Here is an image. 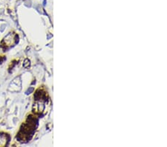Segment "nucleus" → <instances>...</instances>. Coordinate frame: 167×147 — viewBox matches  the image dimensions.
Masks as SVG:
<instances>
[{"label": "nucleus", "instance_id": "nucleus-2", "mask_svg": "<svg viewBox=\"0 0 167 147\" xmlns=\"http://www.w3.org/2000/svg\"><path fill=\"white\" fill-rule=\"evenodd\" d=\"M14 41V35L11 33H10L9 34H7L5 37L4 38V42H5L6 45H11Z\"/></svg>", "mask_w": 167, "mask_h": 147}, {"label": "nucleus", "instance_id": "nucleus-1", "mask_svg": "<svg viewBox=\"0 0 167 147\" xmlns=\"http://www.w3.org/2000/svg\"><path fill=\"white\" fill-rule=\"evenodd\" d=\"M21 86H22V82H21L20 77H16L10 84L8 90H9L10 92H20V90H21Z\"/></svg>", "mask_w": 167, "mask_h": 147}, {"label": "nucleus", "instance_id": "nucleus-4", "mask_svg": "<svg viewBox=\"0 0 167 147\" xmlns=\"http://www.w3.org/2000/svg\"><path fill=\"white\" fill-rule=\"evenodd\" d=\"M32 91H34V88H30V89H28V91H27V92H26V94H28L31 93V92H32Z\"/></svg>", "mask_w": 167, "mask_h": 147}, {"label": "nucleus", "instance_id": "nucleus-3", "mask_svg": "<svg viewBox=\"0 0 167 147\" xmlns=\"http://www.w3.org/2000/svg\"><path fill=\"white\" fill-rule=\"evenodd\" d=\"M7 144V138L5 135H0V146H4Z\"/></svg>", "mask_w": 167, "mask_h": 147}]
</instances>
